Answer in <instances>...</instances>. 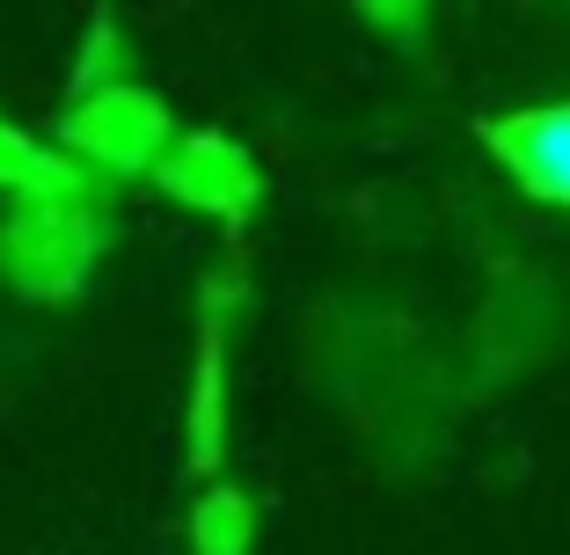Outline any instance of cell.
<instances>
[{
	"instance_id": "cell-1",
	"label": "cell",
	"mask_w": 570,
	"mask_h": 555,
	"mask_svg": "<svg viewBox=\"0 0 570 555\" xmlns=\"http://www.w3.org/2000/svg\"><path fill=\"white\" fill-rule=\"evenodd\" d=\"M490 147L512 176H520L534 198L570 205V102H549V110H520V118L490 125Z\"/></svg>"
}]
</instances>
